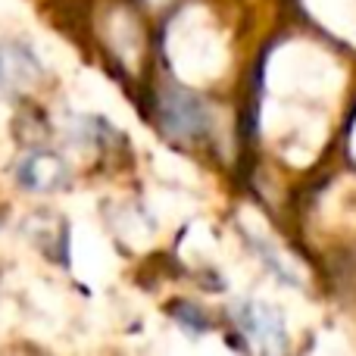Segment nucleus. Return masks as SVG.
Segmentation results:
<instances>
[{
	"mask_svg": "<svg viewBox=\"0 0 356 356\" xmlns=\"http://www.w3.org/2000/svg\"><path fill=\"white\" fill-rule=\"evenodd\" d=\"M238 325L244 328L247 338H253L266 350H282L284 347V322L266 303H244V307H238Z\"/></svg>",
	"mask_w": 356,
	"mask_h": 356,
	"instance_id": "obj_1",
	"label": "nucleus"
},
{
	"mask_svg": "<svg viewBox=\"0 0 356 356\" xmlns=\"http://www.w3.org/2000/svg\"><path fill=\"white\" fill-rule=\"evenodd\" d=\"M54 172H60V163H56L54 156H29L25 166L19 169V181H22L25 188L44 191L50 184V178H54Z\"/></svg>",
	"mask_w": 356,
	"mask_h": 356,
	"instance_id": "obj_2",
	"label": "nucleus"
}]
</instances>
